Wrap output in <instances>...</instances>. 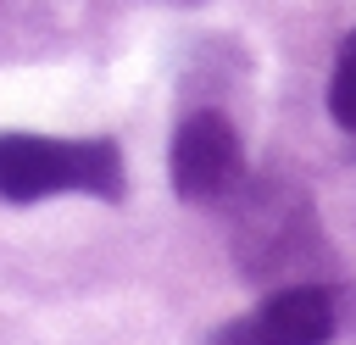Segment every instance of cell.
Returning a JSON list of instances; mask_svg holds the SVG:
<instances>
[{
	"label": "cell",
	"mask_w": 356,
	"mask_h": 345,
	"mask_svg": "<svg viewBox=\"0 0 356 345\" xmlns=\"http://www.w3.org/2000/svg\"><path fill=\"white\" fill-rule=\"evenodd\" d=\"M117 139H56V134H0V200L33 206L50 195L122 200Z\"/></svg>",
	"instance_id": "1"
},
{
	"label": "cell",
	"mask_w": 356,
	"mask_h": 345,
	"mask_svg": "<svg viewBox=\"0 0 356 345\" xmlns=\"http://www.w3.org/2000/svg\"><path fill=\"white\" fill-rule=\"evenodd\" d=\"M234 250L250 278H284L317 256V217L312 200L289 184H256L239 195Z\"/></svg>",
	"instance_id": "2"
},
{
	"label": "cell",
	"mask_w": 356,
	"mask_h": 345,
	"mask_svg": "<svg viewBox=\"0 0 356 345\" xmlns=\"http://www.w3.org/2000/svg\"><path fill=\"white\" fill-rule=\"evenodd\" d=\"M167 184L178 200L211 206V200H234L245 184V150L239 134L222 111H189L172 128L167 145Z\"/></svg>",
	"instance_id": "3"
},
{
	"label": "cell",
	"mask_w": 356,
	"mask_h": 345,
	"mask_svg": "<svg viewBox=\"0 0 356 345\" xmlns=\"http://www.w3.org/2000/svg\"><path fill=\"white\" fill-rule=\"evenodd\" d=\"M339 312L323 284H278L245 317L222 323L206 345H334Z\"/></svg>",
	"instance_id": "4"
},
{
	"label": "cell",
	"mask_w": 356,
	"mask_h": 345,
	"mask_svg": "<svg viewBox=\"0 0 356 345\" xmlns=\"http://www.w3.org/2000/svg\"><path fill=\"white\" fill-rule=\"evenodd\" d=\"M328 117L339 128H356V28L339 39V56L328 72Z\"/></svg>",
	"instance_id": "5"
}]
</instances>
